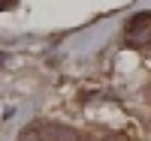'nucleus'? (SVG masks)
<instances>
[{
	"instance_id": "nucleus-1",
	"label": "nucleus",
	"mask_w": 151,
	"mask_h": 141,
	"mask_svg": "<svg viewBox=\"0 0 151 141\" xmlns=\"http://www.w3.org/2000/svg\"><path fill=\"white\" fill-rule=\"evenodd\" d=\"M45 135L52 138V141H76V132L73 129H60V126H48Z\"/></svg>"
}]
</instances>
